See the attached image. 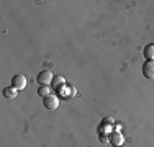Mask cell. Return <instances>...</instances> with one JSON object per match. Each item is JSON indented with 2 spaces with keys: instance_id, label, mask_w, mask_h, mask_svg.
I'll return each instance as SVG.
<instances>
[{
  "instance_id": "obj_1",
  "label": "cell",
  "mask_w": 154,
  "mask_h": 147,
  "mask_svg": "<svg viewBox=\"0 0 154 147\" xmlns=\"http://www.w3.org/2000/svg\"><path fill=\"white\" fill-rule=\"evenodd\" d=\"M43 105H45V108L46 110H56L57 106H59V98H57V95H54L53 92H51L48 97H45L43 98Z\"/></svg>"
},
{
  "instance_id": "obj_6",
  "label": "cell",
  "mask_w": 154,
  "mask_h": 147,
  "mask_svg": "<svg viewBox=\"0 0 154 147\" xmlns=\"http://www.w3.org/2000/svg\"><path fill=\"white\" fill-rule=\"evenodd\" d=\"M64 83H66V79L62 75H56L53 79V83H51V85H53V88L54 90H61L62 87H64Z\"/></svg>"
},
{
  "instance_id": "obj_8",
  "label": "cell",
  "mask_w": 154,
  "mask_h": 147,
  "mask_svg": "<svg viewBox=\"0 0 154 147\" xmlns=\"http://www.w3.org/2000/svg\"><path fill=\"white\" fill-rule=\"evenodd\" d=\"M144 57L148 61H154V44H148L144 47Z\"/></svg>"
},
{
  "instance_id": "obj_9",
  "label": "cell",
  "mask_w": 154,
  "mask_h": 147,
  "mask_svg": "<svg viewBox=\"0 0 154 147\" xmlns=\"http://www.w3.org/2000/svg\"><path fill=\"white\" fill-rule=\"evenodd\" d=\"M49 93H51V88L48 87V85H39V88H38V95H41V97L45 98V97H48Z\"/></svg>"
},
{
  "instance_id": "obj_4",
  "label": "cell",
  "mask_w": 154,
  "mask_h": 147,
  "mask_svg": "<svg viewBox=\"0 0 154 147\" xmlns=\"http://www.w3.org/2000/svg\"><path fill=\"white\" fill-rule=\"evenodd\" d=\"M12 87L17 88V90H23V88L26 87V77L21 75V74L13 75V79H12Z\"/></svg>"
},
{
  "instance_id": "obj_7",
  "label": "cell",
  "mask_w": 154,
  "mask_h": 147,
  "mask_svg": "<svg viewBox=\"0 0 154 147\" xmlns=\"http://www.w3.org/2000/svg\"><path fill=\"white\" fill-rule=\"evenodd\" d=\"M17 88H13V87H7V88H3V97L5 98H10V100H13V98H17Z\"/></svg>"
},
{
  "instance_id": "obj_10",
  "label": "cell",
  "mask_w": 154,
  "mask_h": 147,
  "mask_svg": "<svg viewBox=\"0 0 154 147\" xmlns=\"http://www.w3.org/2000/svg\"><path fill=\"white\" fill-rule=\"evenodd\" d=\"M100 141H102V142H107V141H110V139H107L105 136H100Z\"/></svg>"
},
{
  "instance_id": "obj_2",
  "label": "cell",
  "mask_w": 154,
  "mask_h": 147,
  "mask_svg": "<svg viewBox=\"0 0 154 147\" xmlns=\"http://www.w3.org/2000/svg\"><path fill=\"white\" fill-rule=\"evenodd\" d=\"M53 79H54V75H53L51 70H43V72H39L38 75H36V82H38L39 85H48L49 87L51 83H53Z\"/></svg>"
},
{
  "instance_id": "obj_3",
  "label": "cell",
  "mask_w": 154,
  "mask_h": 147,
  "mask_svg": "<svg viewBox=\"0 0 154 147\" xmlns=\"http://www.w3.org/2000/svg\"><path fill=\"white\" fill-rule=\"evenodd\" d=\"M143 75L149 80H154V61H146L143 64Z\"/></svg>"
},
{
  "instance_id": "obj_5",
  "label": "cell",
  "mask_w": 154,
  "mask_h": 147,
  "mask_svg": "<svg viewBox=\"0 0 154 147\" xmlns=\"http://www.w3.org/2000/svg\"><path fill=\"white\" fill-rule=\"evenodd\" d=\"M110 144L112 146H115V147H120V146H123V142H125V137H123V134L120 131H113L112 134H110Z\"/></svg>"
}]
</instances>
